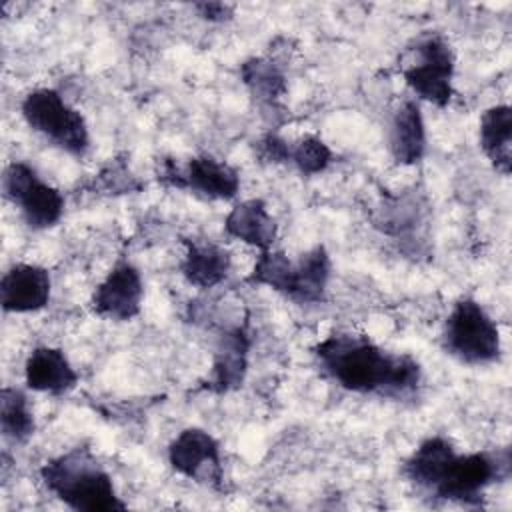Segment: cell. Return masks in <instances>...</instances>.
<instances>
[{
    "instance_id": "obj_1",
    "label": "cell",
    "mask_w": 512,
    "mask_h": 512,
    "mask_svg": "<svg viewBox=\"0 0 512 512\" xmlns=\"http://www.w3.org/2000/svg\"><path fill=\"white\" fill-rule=\"evenodd\" d=\"M312 352L324 374L348 392L404 398L420 386L422 370L410 354L388 352L366 334L332 332Z\"/></svg>"
},
{
    "instance_id": "obj_2",
    "label": "cell",
    "mask_w": 512,
    "mask_h": 512,
    "mask_svg": "<svg viewBox=\"0 0 512 512\" xmlns=\"http://www.w3.org/2000/svg\"><path fill=\"white\" fill-rule=\"evenodd\" d=\"M44 486L66 506L82 512L126 510L110 474L86 446H76L40 468Z\"/></svg>"
},
{
    "instance_id": "obj_3",
    "label": "cell",
    "mask_w": 512,
    "mask_h": 512,
    "mask_svg": "<svg viewBox=\"0 0 512 512\" xmlns=\"http://www.w3.org/2000/svg\"><path fill=\"white\" fill-rule=\"evenodd\" d=\"M510 466L508 448L472 454H458L454 450L428 494L464 506H482L484 490L498 480H506L510 476Z\"/></svg>"
},
{
    "instance_id": "obj_4",
    "label": "cell",
    "mask_w": 512,
    "mask_h": 512,
    "mask_svg": "<svg viewBox=\"0 0 512 512\" xmlns=\"http://www.w3.org/2000/svg\"><path fill=\"white\" fill-rule=\"evenodd\" d=\"M442 346L446 354L468 366H484L500 360V330L492 316L474 300L460 298L444 324Z\"/></svg>"
},
{
    "instance_id": "obj_5",
    "label": "cell",
    "mask_w": 512,
    "mask_h": 512,
    "mask_svg": "<svg viewBox=\"0 0 512 512\" xmlns=\"http://www.w3.org/2000/svg\"><path fill=\"white\" fill-rule=\"evenodd\" d=\"M20 110L26 124L52 146L76 158L88 154L90 132L86 120L60 96V92L52 88L32 90L24 96Z\"/></svg>"
},
{
    "instance_id": "obj_6",
    "label": "cell",
    "mask_w": 512,
    "mask_h": 512,
    "mask_svg": "<svg viewBox=\"0 0 512 512\" xmlns=\"http://www.w3.org/2000/svg\"><path fill=\"white\" fill-rule=\"evenodd\" d=\"M416 58L402 68L404 82L422 100L444 108L452 100L454 52L442 34L428 32L416 40Z\"/></svg>"
},
{
    "instance_id": "obj_7",
    "label": "cell",
    "mask_w": 512,
    "mask_h": 512,
    "mask_svg": "<svg viewBox=\"0 0 512 512\" xmlns=\"http://www.w3.org/2000/svg\"><path fill=\"white\" fill-rule=\"evenodd\" d=\"M4 196L20 210L32 230H46L58 224L64 214V196L46 184L26 162H12L2 176Z\"/></svg>"
},
{
    "instance_id": "obj_8",
    "label": "cell",
    "mask_w": 512,
    "mask_h": 512,
    "mask_svg": "<svg viewBox=\"0 0 512 512\" xmlns=\"http://www.w3.org/2000/svg\"><path fill=\"white\" fill-rule=\"evenodd\" d=\"M156 174L164 186L188 190L210 200H230L240 190L236 168L208 154L194 156L186 164H178L174 158H162Z\"/></svg>"
},
{
    "instance_id": "obj_9",
    "label": "cell",
    "mask_w": 512,
    "mask_h": 512,
    "mask_svg": "<svg viewBox=\"0 0 512 512\" xmlns=\"http://www.w3.org/2000/svg\"><path fill=\"white\" fill-rule=\"evenodd\" d=\"M168 462L178 474L198 484L222 488L224 468L220 444L202 428L182 430L168 446Z\"/></svg>"
},
{
    "instance_id": "obj_10",
    "label": "cell",
    "mask_w": 512,
    "mask_h": 512,
    "mask_svg": "<svg viewBox=\"0 0 512 512\" xmlns=\"http://www.w3.org/2000/svg\"><path fill=\"white\" fill-rule=\"evenodd\" d=\"M144 284L130 262H118L92 294V310L108 320L126 322L140 314Z\"/></svg>"
},
{
    "instance_id": "obj_11",
    "label": "cell",
    "mask_w": 512,
    "mask_h": 512,
    "mask_svg": "<svg viewBox=\"0 0 512 512\" xmlns=\"http://www.w3.org/2000/svg\"><path fill=\"white\" fill-rule=\"evenodd\" d=\"M52 280L46 268L36 264H14L0 282L2 308L6 312H36L50 302Z\"/></svg>"
},
{
    "instance_id": "obj_12",
    "label": "cell",
    "mask_w": 512,
    "mask_h": 512,
    "mask_svg": "<svg viewBox=\"0 0 512 512\" xmlns=\"http://www.w3.org/2000/svg\"><path fill=\"white\" fill-rule=\"evenodd\" d=\"M248 348L250 336L244 326L222 332L214 352L212 374L206 382V388L210 392L224 394L242 386L248 370Z\"/></svg>"
},
{
    "instance_id": "obj_13",
    "label": "cell",
    "mask_w": 512,
    "mask_h": 512,
    "mask_svg": "<svg viewBox=\"0 0 512 512\" xmlns=\"http://www.w3.org/2000/svg\"><path fill=\"white\" fill-rule=\"evenodd\" d=\"M24 380L30 390L60 396L76 386L78 372L60 348L38 346L26 358Z\"/></svg>"
},
{
    "instance_id": "obj_14",
    "label": "cell",
    "mask_w": 512,
    "mask_h": 512,
    "mask_svg": "<svg viewBox=\"0 0 512 512\" xmlns=\"http://www.w3.org/2000/svg\"><path fill=\"white\" fill-rule=\"evenodd\" d=\"M228 236L250 244L258 250L272 248L276 240V222L270 216L266 204L258 198L238 202L224 220Z\"/></svg>"
},
{
    "instance_id": "obj_15",
    "label": "cell",
    "mask_w": 512,
    "mask_h": 512,
    "mask_svg": "<svg viewBox=\"0 0 512 512\" xmlns=\"http://www.w3.org/2000/svg\"><path fill=\"white\" fill-rule=\"evenodd\" d=\"M390 152L396 164H416L426 152V128L416 100H404L392 116Z\"/></svg>"
},
{
    "instance_id": "obj_16",
    "label": "cell",
    "mask_w": 512,
    "mask_h": 512,
    "mask_svg": "<svg viewBox=\"0 0 512 512\" xmlns=\"http://www.w3.org/2000/svg\"><path fill=\"white\" fill-rule=\"evenodd\" d=\"M230 254L210 240H186V254L180 262L184 278L198 288L220 284L230 272Z\"/></svg>"
},
{
    "instance_id": "obj_17",
    "label": "cell",
    "mask_w": 512,
    "mask_h": 512,
    "mask_svg": "<svg viewBox=\"0 0 512 512\" xmlns=\"http://www.w3.org/2000/svg\"><path fill=\"white\" fill-rule=\"evenodd\" d=\"M330 254L322 244L310 248L294 262V282L290 300L296 304H320L326 298L330 280Z\"/></svg>"
},
{
    "instance_id": "obj_18",
    "label": "cell",
    "mask_w": 512,
    "mask_h": 512,
    "mask_svg": "<svg viewBox=\"0 0 512 512\" xmlns=\"http://www.w3.org/2000/svg\"><path fill=\"white\" fill-rule=\"evenodd\" d=\"M480 148L490 164L504 176L512 168V108L498 104L480 118Z\"/></svg>"
},
{
    "instance_id": "obj_19",
    "label": "cell",
    "mask_w": 512,
    "mask_h": 512,
    "mask_svg": "<svg viewBox=\"0 0 512 512\" xmlns=\"http://www.w3.org/2000/svg\"><path fill=\"white\" fill-rule=\"evenodd\" d=\"M240 78L262 108H278L280 98L286 94L284 72L270 58H248L240 66Z\"/></svg>"
},
{
    "instance_id": "obj_20",
    "label": "cell",
    "mask_w": 512,
    "mask_h": 512,
    "mask_svg": "<svg viewBox=\"0 0 512 512\" xmlns=\"http://www.w3.org/2000/svg\"><path fill=\"white\" fill-rule=\"evenodd\" d=\"M0 428L6 440L24 444L34 434V414L28 398L18 388H2L0 394Z\"/></svg>"
},
{
    "instance_id": "obj_21",
    "label": "cell",
    "mask_w": 512,
    "mask_h": 512,
    "mask_svg": "<svg viewBox=\"0 0 512 512\" xmlns=\"http://www.w3.org/2000/svg\"><path fill=\"white\" fill-rule=\"evenodd\" d=\"M248 280L268 286L274 292L290 298L294 282V260H290L282 250H260Z\"/></svg>"
},
{
    "instance_id": "obj_22",
    "label": "cell",
    "mask_w": 512,
    "mask_h": 512,
    "mask_svg": "<svg viewBox=\"0 0 512 512\" xmlns=\"http://www.w3.org/2000/svg\"><path fill=\"white\" fill-rule=\"evenodd\" d=\"M290 162L298 168L300 174L316 176L330 166L332 150L322 138L306 134L290 146Z\"/></svg>"
},
{
    "instance_id": "obj_23",
    "label": "cell",
    "mask_w": 512,
    "mask_h": 512,
    "mask_svg": "<svg viewBox=\"0 0 512 512\" xmlns=\"http://www.w3.org/2000/svg\"><path fill=\"white\" fill-rule=\"evenodd\" d=\"M98 186L108 194H130L142 188V182L128 170V166L120 160H112L98 176Z\"/></svg>"
},
{
    "instance_id": "obj_24",
    "label": "cell",
    "mask_w": 512,
    "mask_h": 512,
    "mask_svg": "<svg viewBox=\"0 0 512 512\" xmlns=\"http://www.w3.org/2000/svg\"><path fill=\"white\" fill-rule=\"evenodd\" d=\"M256 154L262 162L282 164V162L290 160V144L284 138H280L278 134L268 132L256 142Z\"/></svg>"
},
{
    "instance_id": "obj_25",
    "label": "cell",
    "mask_w": 512,
    "mask_h": 512,
    "mask_svg": "<svg viewBox=\"0 0 512 512\" xmlns=\"http://www.w3.org/2000/svg\"><path fill=\"white\" fill-rule=\"evenodd\" d=\"M194 8L204 20H210V22H224L234 14V6L224 2H200V4H194Z\"/></svg>"
}]
</instances>
